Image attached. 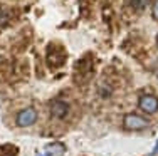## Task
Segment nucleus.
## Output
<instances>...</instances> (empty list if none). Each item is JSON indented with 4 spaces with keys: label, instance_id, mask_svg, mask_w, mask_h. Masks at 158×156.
<instances>
[{
    "label": "nucleus",
    "instance_id": "nucleus-6",
    "mask_svg": "<svg viewBox=\"0 0 158 156\" xmlns=\"http://www.w3.org/2000/svg\"><path fill=\"white\" fill-rule=\"evenodd\" d=\"M64 150H66V148H64L62 144H59V143H54V144H49L47 146V153L49 154H61V153H64Z\"/></svg>",
    "mask_w": 158,
    "mask_h": 156
},
{
    "label": "nucleus",
    "instance_id": "nucleus-9",
    "mask_svg": "<svg viewBox=\"0 0 158 156\" xmlns=\"http://www.w3.org/2000/svg\"><path fill=\"white\" fill-rule=\"evenodd\" d=\"M156 44H158V37H156Z\"/></svg>",
    "mask_w": 158,
    "mask_h": 156
},
{
    "label": "nucleus",
    "instance_id": "nucleus-7",
    "mask_svg": "<svg viewBox=\"0 0 158 156\" xmlns=\"http://www.w3.org/2000/svg\"><path fill=\"white\" fill-rule=\"evenodd\" d=\"M153 18L158 20V0H155V3H153Z\"/></svg>",
    "mask_w": 158,
    "mask_h": 156
},
{
    "label": "nucleus",
    "instance_id": "nucleus-8",
    "mask_svg": "<svg viewBox=\"0 0 158 156\" xmlns=\"http://www.w3.org/2000/svg\"><path fill=\"white\" fill-rule=\"evenodd\" d=\"M158 153V144H156V148H155V150H153V154H156Z\"/></svg>",
    "mask_w": 158,
    "mask_h": 156
},
{
    "label": "nucleus",
    "instance_id": "nucleus-2",
    "mask_svg": "<svg viewBox=\"0 0 158 156\" xmlns=\"http://www.w3.org/2000/svg\"><path fill=\"white\" fill-rule=\"evenodd\" d=\"M35 121H37V111L34 107H25V109L19 111L15 118V122L19 128H29Z\"/></svg>",
    "mask_w": 158,
    "mask_h": 156
},
{
    "label": "nucleus",
    "instance_id": "nucleus-3",
    "mask_svg": "<svg viewBox=\"0 0 158 156\" xmlns=\"http://www.w3.org/2000/svg\"><path fill=\"white\" fill-rule=\"evenodd\" d=\"M138 107L146 114H155L158 111V98L153 94H143L138 99Z\"/></svg>",
    "mask_w": 158,
    "mask_h": 156
},
{
    "label": "nucleus",
    "instance_id": "nucleus-1",
    "mask_svg": "<svg viewBox=\"0 0 158 156\" xmlns=\"http://www.w3.org/2000/svg\"><path fill=\"white\" fill-rule=\"evenodd\" d=\"M123 124H125L126 129H130V131H141V129H146L150 126V121L146 119V118L140 116V114H126L125 119H123Z\"/></svg>",
    "mask_w": 158,
    "mask_h": 156
},
{
    "label": "nucleus",
    "instance_id": "nucleus-5",
    "mask_svg": "<svg viewBox=\"0 0 158 156\" xmlns=\"http://www.w3.org/2000/svg\"><path fill=\"white\" fill-rule=\"evenodd\" d=\"M148 3H150V0H131L130 5L135 12H143V10L148 7Z\"/></svg>",
    "mask_w": 158,
    "mask_h": 156
},
{
    "label": "nucleus",
    "instance_id": "nucleus-4",
    "mask_svg": "<svg viewBox=\"0 0 158 156\" xmlns=\"http://www.w3.org/2000/svg\"><path fill=\"white\" fill-rule=\"evenodd\" d=\"M69 113V106L67 102L61 101V99H56V101L51 102V116L56 118V119H64Z\"/></svg>",
    "mask_w": 158,
    "mask_h": 156
}]
</instances>
